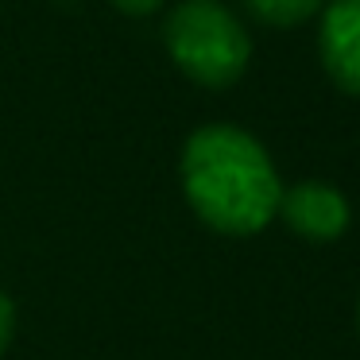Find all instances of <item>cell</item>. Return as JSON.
<instances>
[{
	"mask_svg": "<svg viewBox=\"0 0 360 360\" xmlns=\"http://www.w3.org/2000/svg\"><path fill=\"white\" fill-rule=\"evenodd\" d=\"M244 4L264 27H298L326 8V0H244Z\"/></svg>",
	"mask_w": 360,
	"mask_h": 360,
	"instance_id": "5b68a950",
	"label": "cell"
},
{
	"mask_svg": "<svg viewBox=\"0 0 360 360\" xmlns=\"http://www.w3.org/2000/svg\"><path fill=\"white\" fill-rule=\"evenodd\" d=\"M171 63L205 89H225L248 70L252 39L221 0H182L163 24Z\"/></svg>",
	"mask_w": 360,
	"mask_h": 360,
	"instance_id": "7a4b0ae2",
	"label": "cell"
},
{
	"mask_svg": "<svg viewBox=\"0 0 360 360\" xmlns=\"http://www.w3.org/2000/svg\"><path fill=\"white\" fill-rule=\"evenodd\" d=\"M12 333H16V306H12V298L0 290V356H4V349L12 345Z\"/></svg>",
	"mask_w": 360,
	"mask_h": 360,
	"instance_id": "8992f818",
	"label": "cell"
},
{
	"mask_svg": "<svg viewBox=\"0 0 360 360\" xmlns=\"http://www.w3.org/2000/svg\"><path fill=\"white\" fill-rule=\"evenodd\" d=\"M279 213L302 240L314 244H329L337 236H345V229L352 221L349 198L337 186H326V182H295L290 190H283Z\"/></svg>",
	"mask_w": 360,
	"mask_h": 360,
	"instance_id": "3957f363",
	"label": "cell"
},
{
	"mask_svg": "<svg viewBox=\"0 0 360 360\" xmlns=\"http://www.w3.org/2000/svg\"><path fill=\"white\" fill-rule=\"evenodd\" d=\"M356 326H360V306H356Z\"/></svg>",
	"mask_w": 360,
	"mask_h": 360,
	"instance_id": "ba28073f",
	"label": "cell"
},
{
	"mask_svg": "<svg viewBox=\"0 0 360 360\" xmlns=\"http://www.w3.org/2000/svg\"><path fill=\"white\" fill-rule=\"evenodd\" d=\"M318 51L337 89L360 94V0H329L321 8Z\"/></svg>",
	"mask_w": 360,
	"mask_h": 360,
	"instance_id": "277c9868",
	"label": "cell"
},
{
	"mask_svg": "<svg viewBox=\"0 0 360 360\" xmlns=\"http://www.w3.org/2000/svg\"><path fill=\"white\" fill-rule=\"evenodd\" d=\"M182 194L190 210L225 236H252L279 213L283 182L271 155L236 124H205L182 148Z\"/></svg>",
	"mask_w": 360,
	"mask_h": 360,
	"instance_id": "6da1fadb",
	"label": "cell"
},
{
	"mask_svg": "<svg viewBox=\"0 0 360 360\" xmlns=\"http://www.w3.org/2000/svg\"><path fill=\"white\" fill-rule=\"evenodd\" d=\"M109 4L124 16H151V12L163 8V0H109Z\"/></svg>",
	"mask_w": 360,
	"mask_h": 360,
	"instance_id": "52a82bcc",
	"label": "cell"
}]
</instances>
